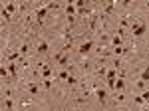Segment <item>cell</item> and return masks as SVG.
I'll list each match as a JSON object with an SVG mask.
<instances>
[{
    "mask_svg": "<svg viewBox=\"0 0 149 111\" xmlns=\"http://www.w3.org/2000/svg\"><path fill=\"white\" fill-rule=\"evenodd\" d=\"M74 22H76V16H68V26H74Z\"/></svg>",
    "mask_w": 149,
    "mask_h": 111,
    "instance_id": "484cf974",
    "label": "cell"
},
{
    "mask_svg": "<svg viewBox=\"0 0 149 111\" xmlns=\"http://www.w3.org/2000/svg\"><path fill=\"white\" fill-rule=\"evenodd\" d=\"M141 79H143V81H149V67L143 71V74H141Z\"/></svg>",
    "mask_w": 149,
    "mask_h": 111,
    "instance_id": "e0dca14e",
    "label": "cell"
},
{
    "mask_svg": "<svg viewBox=\"0 0 149 111\" xmlns=\"http://www.w3.org/2000/svg\"><path fill=\"white\" fill-rule=\"evenodd\" d=\"M48 48H50V46H48V42H40V44L36 46L38 54H46V52H48Z\"/></svg>",
    "mask_w": 149,
    "mask_h": 111,
    "instance_id": "8992f818",
    "label": "cell"
},
{
    "mask_svg": "<svg viewBox=\"0 0 149 111\" xmlns=\"http://www.w3.org/2000/svg\"><path fill=\"white\" fill-rule=\"evenodd\" d=\"M92 48H93V42H92V40H88V42H84V44L78 48V52H80L81 56H86L88 52H90V50H92Z\"/></svg>",
    "mask_w": 149,
    "mask_h": 111,
    "instance_id": "6da1fadb",
    "label": "cell"
},
{
    "mask_svg": "<svg viewBox=\"0 0 149 111\" xmlns=\"http://www.w3.org/2000/svg\"><path fill=\"white\" fill-rule=\"evenodd\" d=\"M111 44H113V48H121V36H113Z\"/></svg>",
    "mask_w": 149,
    "mask_h": 111,
    "instance_id": "8fae6325",
    "label": "cell"
},
{
    "mask_svg": "<svg viewBox=\"0 0 149 111\" xmlns=\"http://www.w3.org/2000/svg\"><path fill=\"white\" fill-rule=\"evenodd\" d=\"M141 97H143V101H145V103H149V89H147V91H143V93H141Z\"/></svg>",
    "mask_w": 149,
    "mask_h": 111,
    "instance_id": "603a6c76",
    "label": "cell"
},
{
    "mask_svg": "<svg viewBox=\"0 0 149 111\" xmlns=\"http://www.w3.org/2000/svg\"><path fill=\"white\" fill-rule=\"evenodd\" d=\"M95 95H97V99L103 103V101H105V97H107V91H105V89H102V87H97V89H95Z\"/></svg>",
    "mask_w": 149,
    "mask_h": 111,
    "instance_id": "5b68a950",
    "label": "cell"
},
{
    "mask_svg": "<svg viewBox=\"0 0 149 111\" xmlns=\"http://www.w3.org/2000/svg\"><path fill=\"white\" fill-rule=\"evenodd\" d=\"M145 30H147V26H145V24H139L137 28L133 30V36H143V34H145Z\"/></svg>",
    "mask_w": 149,
    "mask_h": 111,
    "instance_id": "52a82bcc",
    "label": "cell"
},
{
    "mask_svg": "<svg viewBox=\"0 0 149 111\" xmlns=\"http://www.w3.org/2000/svg\"><path fill=\"white\" fill-rule=\"evenodd\" d=\"M68 78H70V74L66 69H62V71H60V79H68Z\"/></svg>",
    "mask_w": 149,
    "mask_h": 111,
    "instance_id": "d6986e66",
    "label": "cell"
},
{
    "mask_svg": "<svg viewBox=\"0 0 149 111\" xmlns=\"http://www.w3.org/2000/svg\"><path fill=\"white\" fill-rule=\"evenodd\" d=\"M123 99H125V95H123V93H115V101L123 103Z\"/></svg>",
    "mask_w": 149,
    "mask_h": 111,
    "instance_id": "ac0fdd59",
    "label": "cell"
},
{
    "mask_svg": "<svg viewBox=\"0 0 149 111\" xmlns=\"http://www.w3.org/2000/svg\"><path fill=\"white\" fill-rule=\"evenodd\" d=\"M4 10H6L8 14H10V12H14V10H16V4H14V2H10V4H6V8H4Z\"/></svg>",
    "mask_w": 149,
    "mask_h": 111,
    "instance_id": "9a60e30c",
    "label": "cell"
},
{
    "mask_svg": "<svg viewBox=\"0 0 149 111\" xmlns=\"http://www.w3.org/2000/svg\"><path fill=\"white\" fill-rule=\"evenodd\" d=\"M0 74H2V78L6 79V78H8V67H2V69H0Z\"/></svg>",
    "mask_w": 149,
    "mask_h": 111,
    "instance_id": "d4e9b609",
    "label": "cell"
},
{
    "mask_svg": "<svg viewBox=\"0 0 149 111\" xmlns=\"http://www.w3.org/2000/svg\"><path fill=\"white\" fill-rule=\"evenodd\" d=\"M42 85H44L46 89H50V87H52V79H44V83H42Z\"/></svg>",
    "mask_w": 149,
    "mask_h": 111,
    "instance_id": "cb8c5ba5",
    "label": "cell"
},
{
    "mask_svg": "<svg viewBox=\"0 0 149 111\" xmlns=\"http://www.w3.org/2000/svg\"><path fill=\"white\" fill-rule=\"evenodd\" d=\"M66 81H68L70 85H76V83H78V79L74 78V76H70V78H68V79H66Z\"/></svg>",
    "mask_w": 149,
    "mask_h": 111,
    "instance_id": "44dd1931",
    "label": "cell"
},
{
    "mask_svg": "<svg viewBox=\"0 0 149 111\" xmlns=\"http://www.w3.org/2000/svg\"><path fill=\"white\" fill-rule=\"evenodd\" d=\"M12 107H14L12 99H8V97H6V99H4V109H6V111H12Z\"/></svg>",
    "mask_w": 149,
    "mask_h": 111,
    "instance_id": "4fadbf2b",
    "label": "cell"
},
{
    "mask_svg": "<svg viewBox=\"0 0 149 111\" xmlns=\"http://www.w3.org/2000/svg\"><path fill=\"white\" fill-rule=\"evenodd\" d=\"M18 52H20L22 56H26L28 52H30V42H24V44L20 46V50H18Z\"/></svg>",
    "mask_w": 149,
    "mask_h": 111,
    "instance_id": "9c48e42d",
    "label": "cell"
},
{
    "mask_svg": "<svg viewBox=\"0 0 149 111\" xmlns=\"http://www.w3.org/2000/svg\"><path fill=\"white\" fill-rule=\"evenodd\" d=\"M133 101H135V103H137V105H143V103H145V101H143V97H141V95H137V97H133Z\"/></svg>",
    "mask_w": 149,
    "mask_h": 111,
    "instance_id": "7402d4cb",
    "label": "cell"
},
{
    "mask_svg": "<svg viewBox=\"0 0 149 111\" xmlns=\"http://www.w3.org/2000/svg\"><path fill=\"white\" fill-rule=\"evenodd\" d=\"M147 10H149V2H147Z\"/></svg>",
    "mask_w": 149,
    "mask_h": 111,
    "instance_id": "f1b7e54d",
    "label": "cell"
},
{
    "mask_svg": "<svg viewBox=\"0 0 149 111\" xmlns=\"http://www.w3.org/2000/svg\"><path fill=\"white\" fill-rule=\"evenodd\" d=\"M2 18H4V20L8 22V20H10V14H8V12H6V10H2Z\"/></svg>",
    "mask_w": 149,
    "mask_h": 111,
    "instance_id": "4316f807",
    "label": "cell"
},
{
    "mask_svg": "<svg viewBox=\"0 0 149 111\" xmlns=\"http://www.w3.org/2000/svg\"><path fill=\"white\" fill-rule=\"evenodd\" d=\"M48 10H50V8H48V4L40 6V8L36 10V18H38V22H42V20H44V16H46V12H48Z\"/></svg>",
    "mask_w": 149,
    "mask_h": 111,
    "instance_id": "7a4b0ae2",
    "label": "cell"
},
{
    "mask_svg": "<svg viewBox=\"0 0 149 111\" xmlns=\"http://www.w3.org/2000/svg\"><path fill=\"white\" fill-rule=\"evenodd\" d=\"M97 76H102V78H103V76H107V71H105V67H97Z\"/></svg>",
    "mask_w": 149,
    "mask_h": 111,
    "instance_id": "ffe728a7",
    "label": "cell"
},
{
    "mask_svg": "<svg viewBox=\"0 0 149 111\" xmlns=\"http://www.w3.org/2000/svg\"><path fill=\"white\" fill-rule=\"evenodd\" d=\"M115 76H117V69L111 67V69L107 71V76H105V81H115Z\"/></svg>",
    "mask_w": 149,
    "mask_h": 111,
    "instance_id": "ba28073f",
    "label": "cell"
},
{
    "mask_svg": "<svg viewBox=\"0 0 149 111\" xmlns=\"http://www.w3.org/2000/svg\"><path fill=\"white\" fill-rule=\"evenodd\" d=\"M143 87H145V81H143V79H139V81H137V89H143Z\"/></svg>",
    "mask_w": 149,
    "mask_h": 111,
    "instance_id": "83f0119b",
    "label": "cell"
},
{
    "mask_svg": "<svg viewBox=\"0 0 149 111\" xmlns=\"http://www.w3.org/2000/svg\"><path fill=\"white\" fill-rule=\"evenodd\" d=\"M68 60H70V56L66 54V56H62L58 62H60V66H62V67H68Z\"/></svg>",
    "mask_w": 149,
    "mask_h": 111,
    "instance_id": "7c38bea8",
    "label": "cell"
},
{
    "mask_svg": "<svg viewBox=\"0 0 149 111\" xmlns=\"http://www.w3.org/2000/svg\"><path fill=\"white\" fill-rule=\"evenodd\" d=\"M26 87H28V91H30L32 95H36V93L40 91V83H38V81H32V83H28Z\"/></svg>",
    "mask_w": 149,
    "mask_h": 111,
    "instance_id": "3957f363",
    "label": "cell"
},
{
    "mask_svg": "<svg viewBox=\"0 0 149 111\" xmlns=\"http://www.w3.org/2000/svg\"><path fill=\"white\" fill-rule=\"evenodd\" d=\"M20 56H22L20 52H14V54H10V56H8V62H14V60H18Z\"/></svg>",
    "mask_w": 149,
    "mask_h": 111,
    "instance_id": "2e32d148",
    "label": "cell"
},
{
    "mask_svg": "<svg viewBox=\"0 0 149 111\" xmlns=\"http://www.w3.org/2000/svg\"><path fill=\"white\" fill-rule=\"evenodd\" d=\"M76 12H78L76 4H74V2H70L68 6H66V14H68V16H76Z\"/></svg>",
    "mask_w": 149,
    "mask_h": 111,
    "instance_id": "277c9868",
    "label": "cell"
},
{
    "mask_svg": "<svg viewBox=\"0 0 149 111\" xmlns=\"http://www.w3.org/2000/svg\"><path fill=\"white\" fill-rule=\"evenodd\" d=\"M123 87H125V81H123V78L115 79V91H121Z\"/></svg>",
    "mask_w": 149,
    "mask_h": 111,
    "instance_id": "30bf717a",
    "label": "cell"
},
{
    "mask_svg": "<svg viewBox=\"0 0 149 111\" xmlns=\"http://www.w3.org/2000/svg\"><path fill=\"white\" fill-rule=\"evenodd\" d=\"M6 67H8V71H10L12 76H16V69H18V64H8Z\"/></svg>",
    "mask_w": 149,
    "mask_h": 111,
    "instance_id": "5bb4252c",
    "label": "cell"
}]
</instances>
